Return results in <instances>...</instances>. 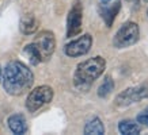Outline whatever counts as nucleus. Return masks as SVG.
<instances>
[{
	"label": "nucleus",
	"mask_w": 148,
	"mask_h": 135,
	"mask_svg": "<svg viewBox=\"0 0 148 135\" xmlns=\"http://www.w3.org/2000/svg\"><path fill=\"white\" fill-rule=\"evenodd\" d=\"M101 1H102V4H108V3H110L112 0H101Z\"/></svg>",
	"instance_id": "obj_17"
},
{
	"label": "nucleus",
	"mask_w": 148,
	"mask_h": 135,
	"mask_svg": "<svg viewBox=\"0 0 148 135\" xmlns=\"http://www.w3.org/2000/svg\"><path fill=\"white\" fill-rule=\"evenodd\" d=\"M120 9H121V1H120V0H117V1L112 3L110 5L103 4L102 7L99 8L101 16H102L103 22L106 23V26L108 27H112L114 19H116V16L118 15V12H120Z\"/></svg>",
	"instance_id": "obj_9"
},
{
	"label": "nucleus",
	"mask_w": 148,
	"mask_h": 135,
	"mask_svg": "<svg viewBox=\"0 0 148 135\" xmlns=\"http://www.w3.org/2000/svg\"><path fill=\"white\" fill-rule=\"evenodd\" d=\"M53 89L49 85H40L30 90L26 99V108L29 112H36L45 104H49L53 99Z\"/></svg>",
	"instance_id": "obj_5"
},
{
	"label": "nucleus",
	"mask_w": 148,
	"mask_h": 135,
	"mask_svg": "<svg viewBox=\"0 0 148 135\" xmlns=\"http://www.w3.org/2000/svg\"><path fill=\"white\" fill-rule=\"evenodd\" d=\"M3 88L11 96L26 93L34 84L32 69L21 61H10L1 72Z\"/></svg>",
	"instance_id": "obj_1"
},
{
	"label": "nucleus",
	"mask_w": 148,
	"mask_h": 135,
	"mask_svg": "<svg viewBox=\"0 0 148 135\" xmlns=\"http://www.w3.org/2000/svg\"><path fill=\"white\" fill-rule=\"evenodd\" d=\"M91 46H92V36L90 34H84L77 39H73L67 43L64 47V53L68 57H80L90 51Z\"/></svg>",
	"instance_id": "obj_8"
},
{
	"label": "nucleus",
	"mask_w": 148,
	"mask_h": 135,
	"mask_svg": "<svg viewBox=\"0 0 148 135\" xmlns=\"http://www.w3.org/2000/svg\"><path fill=\"white\" fill-rule=\"evenodd\" d=\"M0 81H1V68H0Z\"/></svg>",
	"instance_id": "obj_18"
},
{
	"label": "nucleus",
	"mask_w": 148,
	"mask_h": 135,
	"mask_svg": "<svg viewBox=\"0 0 148 135\" xmlns=\"http://www.w3.org/2000/svg\"><path fill=\"white\" fill-rule=\"evenodd\" d=\"M19 28L23 34L26 35H32L38 30V20L33 14H26L19 23Z\"/></svg>",
	"instance_id": "obj_11"
},
{
	"label": "nucleus",
	"mask_w": 148,
	"mask_h": 135,
	"mask_svg": "<svg viewBox=\"0 0 148 135\" xmlns=\"http://www.w3.org/2000/svg\"><path fill=\"white\" fill-rule=\"evenodd\" d=\"M128 1H130V0H128Z\"/></svg>",
	"instance_id": "obj_20"
},
{
	"label": "nucleus",
	"mask_w": 148,
	"mask_h": 135,
	"mask_svg": "<svg viewBox=\"0 0 148 135\" xmlns=\"http://www.w3.org/2000/svg\"><path fill=\"white\" fill-rule=\"evenodd\" d=\"M23 54L27 57V59H29V62L32 63V65H38L40 62H42L41 61V57L40 54H38V51H37L36 46H34V43H29V45L25 46V49H23Z\"/></svg>",
	"instance_id": "obj_15"
},
{
	"label": "nucleus",
	"mask_w": 148,
	"mask_h": 135,
	"mask_svg": "<svg viewBox=\"0 0 148 135\" xmlns=\"http://www.w3.org/2000/svg\"><path fill=\"white\" fill-rule=\"evenodd\" d=\"M114 86H116V84H114V80L112 78V76H105L102 84H101L98 88V96L102 97V99L109 97V96L113 93Z\"/></svg>",
	"instance_id": "obj_14"
},
{
	"label": "nucleus",
	"mask_w": 148,
	"mask_h": 135,
	"mask_svg": "<svg viewBox=\"0 0 148 135\" xmlns=\"http://www.w3.org/2000/svg\"><path fill=\"white\" fill-rule=\"evenodd\" d=\"M84 134H87V135H103L105 134V126H103L102 120L97 116L90 119L84 126Z\"/></svg>",
	"instance_id": "obj_13"
},
{
	"label": "nucleus",
	"mask_w": 148,
	"mask_h": 135,
	"mask_svg": "<svg viewBox=\"0 0 148 135\" xmlns=\"http://www.w3.org/2000/svg\"><path fill=\"white\" fill-rule=\"evenodd\" d=\"M143 1H144V3H148V0H143Z\"/></svg>",
	"instance_id": "obj_19"
},
{
	"label": "nucleus",
	"mask_w": 148,
	"mask_h": 135,
	"mask_svg": "<svg viewBox=\"0 0 148 135\" xmlns=\"http://www.w3.org/2000/svg\"><path fill=\"white\" fill-rule=\"evenodd\" d=\"M148 99V82L140 84L137 86H130L117 95L114 104L120 108L129 107L132 104L139 103L140 100Z\"/></svg>",
	"instance_id": "obj_4"
},
{
	"label": "nucleus",
	"mask_w": 148,
	"mask_h": 135,
	"mask_svg": "<svg viewBox=\"0 0 148 135\" xmlns=\"http://www.w3.org/2000/svg\"><path fill=\"white\" fill-rule=\"evenodd\" d=\"M136 122L141 124V126H145L148 127V107L144 108L143 111H140L137 113V116H136Z\"/></svg>",
	"instance_id": "obj_16"
},
{
	"label": "nucleus",
	"mask_w": 148,
	"mask_h": 135,
	"mask_svg": "<svg viewBox=\"0 0 148 135\" xmlns=\"http://www.w3.org/2000/svg\"><path fill=\"white\" fill-rule=\"evenodd\" d=\"M118 131L124 135H139L141 132V127L137 122L124 119L118 123Z\"/></svg>",
	"instance_id": "obj_12"
},
{
	"label": "nucleus",
	"mask_w": 148,
	"mask_h": 135,
	"mask_svg": "<svg viewBox=\"0 0 148 135\" xmlns=\"http://www.w3.org/2000/svg\"><path fill=\"white\" fill-rule=\"evenodd\" d=\"M105 69H106V61L101 55L86 59L83 62L77 63L73 74V84L80 90L90 89L92 82L103 74Z\"/></svg>",
	"instance_id": "obj_2"
},
{
	"label": "nucleus",
	"mask_w": 148,
	"mask_h": 135,
	"mask_svg": "<svg viewBox=\"0 0 148 135\" xmlns=\"http://www.w3.org/2000/svg\"><path fill=\"white\" fill-rule=\"evenodd\" d=\"M140 38V28L136 22H125L118 28L113 38V45L117 49H126L133 46Z\"/></svg>",
	"instance_id": "obj_3"
},
{
	"label": "nucleus",
	"mask_w": 148,
	"mask_h": 135,
	"mask_svg": "<svg viewBox=\"0 0 148 135\" xmlns=\"http://www.w3.org/2000/svg\"><path fill=\"white\" fill-rule=\"evenodd\" d=\"M83 24V5L80 0H76L72 4L67 16V38L76 36L82 32Z\"/></svg>",
	"instance_id": "obj_7"
},
{
	"label": "nucleus",
	"mask_w": 148,
	"mask_h": 135,
	"mask_svg": "<svg viewBox=\"0 0 148 135\" xmlns=\"http://www.w3.org/2000/svg\"><path fill=\"white\" fill-rule=\"evenodd\" d=\"M147 15H148V12H147Z\"/></svg>",
	"instance_id": "obj_21"
},
{
	"label": "nucleus",
	"mask_w": 148,
	"mask_h": 135,
	"mask_svg": "<svg viewBox=\"0 0 148 135\" xmlns=\"http://www.w3.org/2000/svg\"><path fill=\"white\" fill-rule=\"evenodd\" d=\"M33 43L36 46L42 62L48 61L56 50V38H54L53 32L49 31V30H44V31L38 32L34 41H33Z\"/></svg>",
	"instance_id": "obj_6"
},
{
	"label": "nucleus",
	"mask_w": 148,
	"mask_h": 135,
	"mask_svg": "<svg viewBox=\"0 0 148 135\" xmlns=\"http://www.w3.org/2000/svg\"><path fill=\"white\" fill-rule=\"evenodd\" d=\"M8 127L10 130L12 131L14 134L22 135L27 131V123H26V117L23 116L22 113H14L8 117Z\"/></svg>",
	"instance_id": "obj_10"
}]
</instances>
